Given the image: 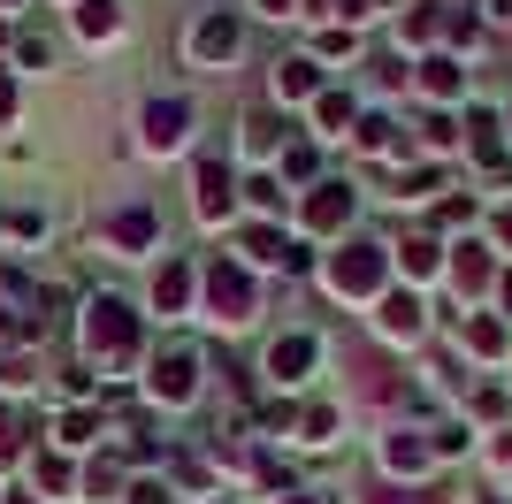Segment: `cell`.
I'll use <instances>...</instances> for the list:
<instances>
[{"mask_svg": "<svg viewBox=\"0 0 512 504\" xmlns=\"http://www.w3.org/2000/svg\"><path fill=\"white\" fill-rule=\"evenodd\" d=\"M85 352L100 359V367H130V359H138V314H130V298L100 291L85 306Z\"/></svg>", "mask_w": 512, "mask_h": 504, "instance_id": "6da1fadb", "label": "cell"}, {"mask_svg": "<svg viewBox=\"0 0 512 504\" xmlns=\"http://www.w3.org/2000/svg\"><path fill=\"white\" fill-rule=\"evenodd\" d=\"M329 291L337 298H383V275H390V245H344L329 252Z\"/></svg>", "mask_w": 512, "mask_h": 504, "instance_id": "7a4b0ae2", "label": "cell"}, {"mask_svg": "<svg viewBox=\"0 0 512 504\" xmlns=\"http://www.w3.org/2000/svg\"><path fill=\"white\" fill-rule=\"evenodd\" d=\"M207 306H214V321H222V329H245V321L260 314L253 275L237 268V260H214V268H207Z\"/></svg>", "mask_w": 512, "mask_h": 504, "instance_id": "3957f363", "label": "cell"}, {"mask_svg": "<svg viewBox=\"0 0 512 504\" xmlns=\"http://www.w3.org/2000/svg\"><path fill=\"white\" fill-rule=\"evenodd\" d=\"M153 237H161V214H153V199H130V207H107V214H100V245H107V252H123V260L153 252Z\"/></svg>", "mask_w": 512, "mask_h": 504, "instance_id": "277c9868", "label": "cell"}, {"mask_svg": "<svg viewBox=\"0 0 512 504\" xmlns=\"http://www.w3.org/2000/svg\"><path fill=\"white\" fill-rule=\"evenodd\" d=\"M146 390H153V405H176V413H184V405L199 398V352L192 344H169V352L146 367Z\"/></svg>", "mask_w": 512, "mask_h": 504, "instance_id": "5b68a950", "label": "cell"}, {"mask_svg": "<svg viewBox=\"0 0 512 504\" xmlns=\"http://www.w3.org/2000/svg\"><path fill=\"white\" fill-rule=\"evenodd\" d=\"M237 46H245V23H237L230 8H207V16L192 23V62H199V69L237 62Z\"/></svg>", "mask_w": 512, "mask_h": 504, "instance_id": "8992f818", "label": "cell"}, {"mask_svg": "<svg viewBox=\"0 0 512 504\" xmlns=\"http://www.w3.org/2000/svg\"><path fill=\"white\" fill-rule=\"evenodd\" d=\"M230 191H237L230 161H222V153H207V161L192 168V207H199V222H222V214H230Z\"/></svg>", "mask_w": 512, "mask_h": 504, "instance_id": "52a82bcc", "label": "cell"}, {"mask_svg": "<svg viewBox=\"0 0 512 504\" xmlns=\"http://www.w3.org/2000/svg\"><path fill=\"white\" fill-rule=\"evenodd\" d=\"M184 130H192V107H184V100H153L146 107V153H176V146H184Z\"/></svg>", "mask_w": 512, "mask_h": 504, "instance_id": "ba28073f", "label": "cell"}, {"mask_svg": "<svg viewBox=\"0 0 512 504\" xmlns=\"http://www.w3.org/2000/svg\"><path fill=\"white\" fill-rule=\"evenodd\" d=\"M375 329H383L390 344H413V336L428 329V321H421V298H413V291H383V306H375Z\"/></svg>", "mask_w": 512, "mask_h": 504, "instance_id": "9c48e42d", "label": "cell"}, {"mask_svg": "<svg viewBox=\"0 0 512 504\" xmlns=\"http://www.w3.org/2000/svg\"><path fill=\"white\" fill-rule=\"evenodd\" d=\"M314 352H321V344H314V336H306V329L276 336V344H268V375H276V382H306V367H314Z\"/></svg>", "mask_w": 512, "mask_h": 504, "instance_id": "30bf717a", "label": "cell"}, {"mask_svg": "<svg viewBox=\"0 0 512 504\" xmlns=\"http://www.w3.org/2000/svg\"><path fill=\"white\" fill-rule=\"evenodd\" d=\"M352 222V184H314V199H306V230H344Z\"/></svg>", "mask_w": 512, "mask_h": 504, "instance_id": "8fae6325", "label": "cell"}, {"mask_svg": "<svg viewBox=\"0 0 512 504\" xmlns=\"http://www.w3.org/2000/svg\"><path fill=\"white\" fill-rule=\"evenodd\" d=\"M153 306H161V314H184V306H192V268H184V260H161V268H153Z\"/></svg>", "mask_w": 512, "mask_h": 504, "instance_id": "7c38bea8", "label": "cell"}, {"mask_svg": "<svg viewBox=\"0 0 512 504\" xmlns=\"http://www.w3.org/2000/svg\"><path fill=\"white\" fill-rule=\"evenodd\" d=\"M428 459H436V443H421L413 428H398V436L383 443V466H390V474H428Z\"/></svg>", "mask_w": 512, "mask_h": 504, "instance_id": "4fadbf2b", "label": "cell"}, {"mask_svg": "<svg viewBox=\"0 0 512 504\" xmlns=\"http://www.w3.org/2000/svg\"><path fill=\"white\" fill-rule=\"evenodd\" d=\"M77 31L85 39H115L123 31V0H77Z\"/></svg>", "mask_w": 512, "mask_h": 504, "instance_id": "5bb4252c", "label": "cell"}, {"mask_svg": "<svg viewBox=\"0 0 512 504\" xmlns=\"http://www.w3.org/2000/svg\"><path fill=\"white\" fill-rule=\"evenodd\" d=\"M451 283H459V291H490V245H459V260H451Z\"/></svg>", "mask_w": 512, "mask_h": 504, "instance_id": "9a60e30c", "label": "cell"}, {"mask_svg": "<svg viewBox=\"0 0 512 504\" xmlns=\"http://www.w3.org/2000/svg\"><path fill=\"white\" fill-rule=\"evenodd\" d=\"M459 84H467V77H459L451 54H428V62H421V92H428V100H459Z\"/></svg>", "mask_w": 512, "mask_h": 504, "instance_id": "2e32d148", "label": "cell"}, {"mask_svg": "<svg viewBox=\"0 0 512 504\" xmlns=\"http://www.w3.org/2000/svg\"><path fill=\"white\" fill-rule=\"evenodd\" d=\"M314 92H321L314 62H276V100H314Z\"/></svg>", "mask_w": 512, "mask_h": 504, "instance_id": "e0dca14e", "label": "cell"}, {"mask_svg": "<svg viewBox=\"0 0 512 504\" xmlns=\"http://www.w3.org/2000/svg\"><path fill=\"white\" fill-rule=\"evenodd\" d=\"M283 252H291V245H283L268 222H253V230H245V260H260V268H283Z\"/></svg>", "mask_w": 512, "mask_h": 504, "instance_id": "ac0fdd59", "label": "cell"}, {"mask_svg": "<svg viewBox=\"0 0 512 504\" xmlns=\"http://www.w3.org/2000/svg\"><path fill=\"white\" fill-rule=\"evenodd\" d=\"M398 260H406V275H436V268H444V245H436V237H406Z\"/></svg>", "mask_w": 512, "mask_h": 504, "instance_id": "d6986e66", "label": "cell"}, {"mask_svg": "<svg viewBox=\"0 0 512 504\" xmlns=\"http://www.w3.org/2000/svg\"><path fill=\"white\" fill-rule=\"evenodd\" d=\"M467 352L497 359V352H505V321H490V314H474V321H467Z\"/></svg>", "mask_w": 512, "mask_h": 504, "instance_id": "ffe728a7", "label": "cell"}, {"mask_svg": "<svg viewBox=\"0 0 512 504\" xmlns=\"http://www.w3.org/2000/svg\"><path fill=\"white\" fill-rule=\"evenodd\" d=\"M299 436L306 443H337V405H306V413H299Z\"/></svg>", "mask_w": 512, "mask_h": 504, "instance_id": "44dd1931", "label": "cell"}, {"mask_svg": "<svg viewBox=\"0 0 512 504\" xmlns=\"http://www.w3.org/2000/svg\"><path fill=\"white\" fill-rule=\"evenodd\" d=\"M352 138H360V153H390V146H398V123H390V115H367Z\"/></svg>", "mask_w": 512, "mask_h": 504, "instance_id": "7402d4cb", "label": "cell"}, {"mask_svg": "<svg viewBox=\"0 0 512 504\" xmlns=\"http://www.w3.org/2000/svg\"><path fill=\"white\" fill-rule=\"evenodd\" d=\"M314 123L321 130H344V123H352V100H344V92H321V100H314Z\"/></svg>", "mask_w": 512, "mask_h": 504, "instance_id": "603a6c76", "label": "cell"}, {"mask_svg": "<svg viewBox=\"0 0 512 504\" xmlns=\"http://www.w3.org/2000/svg\"><path fill=\"white\" fill-rule=\"evenodd\" d=\"M8 237H16V245H31V237H46V214H39V207H16V214H8Z\"/></svg>", "mask_w": 512, "mask_h": 504, "instance_id": "cb8c5ba5", "label": "cell"}, {"mask_svg": "<svg viewBox=\"0 0 512 504\" xmlns=\"http://www.w3.org/2000/svg\"><path fill=\"white\" fill-rule=\"evenodd\" d=\"M444 184V176H436V168H413V176H398V199H428V191Z\"/></svg>", "mask_w": 512, "mask_h": 504, "instance_id": "d4e9b609", "label": "cell"}, {"mask_svg": "<svg viewBox=\"0 0 512 504\" xmlns=\"http://www.w3.org/2000/svg\"><path fill=\"white\" fill-rule=\"evenodd\" d=\"M245 199H253L260 214H276V207H283V191H276V176H253V184H245Z\"/></svg>", "mask_w": 512, "mask_h": 504, "instance_id": "484cf974", "label": "cell"}, {"mask_svg": "<svg viewBox=\"0 0 512 504\" xmlns=\"http://www.w3.org/2000/svg\"><path fill=\"white\" fill-rule=\"evenodd\" d=\"M92 428H100V413H62V443H92Z\"/></svg>", "mask_w": 512, "mask_h": 504, "instance_id": "4316f807", "label": "cell"}, {"mask_svg": "<svg viewBox=\"0 0 512 504\" xmlns=\"http://www.w3.org/2000/svg\"><path fill=\"white\" fill-rule=\"evenodd\" d=\"M474 153H482V161H490V153H497V115H474Z\"/></svg>", "mask_w": 512, "mask_h": 504, "instance_id": "83f0119b", "label": "cell"}, {"mask_svg": "<svg viewBox=\"0 0 512 504\" xmlns=\"http://www.w3.org/2000/svg\"><path fill=\"white\" fill-rule=\"evenodd\" d=\"M16 62H23V69H46V39H31V31H23V39H16Z\"/></svg>", "mask_w": 512, "mask_h": 504, "instance_id": "f1b7e54d", "label": "cell"}, {"mask_svg": "<svg viewBox=\"0 0 512 504\" xmlns=\"http://www.w3.org/2000/svg\"><path fill=\"white\" fill-rule=\"evenodd\" d=\"M283 176H314V146H291V153H283Z\"/></svg>", "mask_w": 512, "mask_h": 504, "instance_id": "f546056e", "label": "cell"}, {"mask_svg": "<svg viewBox=\"0 0 512 504\" xmlns=\"http://www.w3.org/2000/svg\"><path fill=\"white\" fill-rule=\"evenodd\" d=\"M130 504H169V489L161 482H130Z\"/></svg>", "mask_w": 512, "mask_h": 504, "instance_id": "4dcf8cb0", "label": "cell"}, {"mask_svg": "<svg viewBox=\"0 0 512 504\" xmlns=\"http://www.w3.org/2000/svg\"><path fill=\"white\" fill-rule=\"evenodd\" d=\"M367 504H444V497H398V489H383V497H367Z\"/></svg>", "mask_w": 512, "mask_h": 504, "instance_id": "1f68e13d", "label": "cell"}, {"mask_svg": "<svg viewBox=\"0 0 512 504\" xmlns=\"http://www.w3.org/2000/svg\"><path fill=\"white\" fill-rule=\"evenodd\" d=\"M8 115H16V84L0 77V123H8Z\"/></svg>", "mask_w": 512, "mask_h": 504, "instance_id": "d6a6232c", "label": "cell"}, {"mask_svg": "<svg viewBox=\"0 0 512 504\" xmlns=\"http://www.w3.org/2000/svg\"><path fill=\"white\" fill-rule=\"evenodd\" d=\"M497 245H505V252H512V207H505V214H497Z\"/></svg>", "mask_w": 512, "mask_h": 504, "instance_id": "836d02e7", "label": "cell"}, {"mask_svg": "<svg viewBox=\"0 0 512 504\" xmlns=\"http://www.w3.org/2000/svg\"><path fill=\"white\" fill-rule=\"evenodd\" d=\"M260 16H291V0H260Z\"/></svg>", "mask_w": 512, "mask_h": 504, "instance_id": "e575fe53", "label": "cell"}, {"mask_svg": "<svg viewBox=\"0 0 512 504\" xmlns=\"http://www.w3.org/2000/svg\"><path fill=\"white\" fill-rule=\"evenodd\" d=\"M276 504H329V497H276Z\"/></svg>", "mask_w": 512, "mask_h": 504, "instance_id": "d590c367", "label": "cell"}, {"mask_svg": "<svg viewBox=\"0 0 512 504\" xmlns=\"http://www.w3.org/2000/svg\"><path fill=\"white\" fill-rule=\"evenodd\" d=\"M497 298H505V314H512V275H505V291H497Z\"/></svg>", "mask_w": 512, "mask_h": 504, "instance_id": "8d00e7d4", "label": "cell"}, {"mask_svg": "<svg viewBox=\"0 0 512 504\" xmlns=\"http://www.w3.org/2000/svg\"><path fill=\"white\" fill-rule=\"evenodd\" d=\"M0 46H8V23H0Z\"/></svg>", "mask_w": 512, "mask_h": 504, "instance_id": "74e56055", "label": "cell"}, {"mask_svg": "<svg viewBox=\"0 0 512 504\" xmlns=\"http://www.w3.org/2000/svg\"><path fill=\"white\" fill-rule=\"evenodd\" d=\"M0 436H8V413H0Z\"/></svg>", "mask_w": 512, "mask_h": 504, "instance_id": "f35d334b", "label": "cell"}, {"mask_svg": "<svg viewBox=\"0 0 512 504\" xmlns=\"http://www.w3.org/2000/svg\"><path fill=\"white\" fill-rule=\"evenodd\" d=\"M0 8H16V0H0Z\"/></svg>", "mask_w": 512, "mask_h": 504, "instance_id": "ab89813d", "label": "cell"}]
</instances>
